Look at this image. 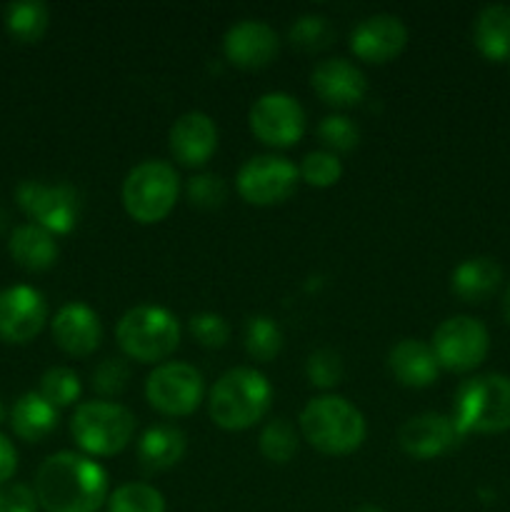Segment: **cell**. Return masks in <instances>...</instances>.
I'll return each instance as SVG.
<instances>
[{"instance_id":"1","label":"cell","mask_w":510,"mask_h":512,"mask_svg":"<svg viewBox=\"0 0 510 512\" xmlns=\"http://www.w3.org/2000/svg\"><path fill=\"white\" fill-rule=\"evenodd\" d=\"M33 493L45 512H98L108 503V473L88 455L60 450L35 470Z\"/></svg>"},{"instance_id":"2","label":"cell","mask_w":510,"mask_h":512,"mask_svg":"<svg viewBox=\"0 0 510 512\" xmlns=\"http://www.w3.org/2000/svg\"><path fill=\"white\" fill-rule=\"evenodd\" d=\"M273 388L255 368H233L220 375L208 393V415L218 428L240 433L268 415Z\"/></svg>"},{"instance_id":"3","label":"cell","mask_w":510,"mask_h":512,"mask_svg":"<svg viewBox=\"0 0 510 512\" xmlns=\"http://www.w3.org/2000/svg\"><path fill=\"white\" fill-rule=\"evenodd\" d=\"M298 423L300 435L308 440L310 448L333 458L355 453L368 435L363 413L340 395L313 398L303 408Z\"/></svg>"},{"instance_id":"4","label":"cell","mask_w":510,"mask_h":512,"mask_svg":"<svg viewBox=\"0 0 510 512\" xmlns=\"http://www.w3.org/2000/svg\"><path fill=\"white\" fill-rule=\"evenodd\" d=\"M453 423L460 435L510 430V378L488 373L465 380L455 393Z\"/></svg>"},{"instance_id":"5","label":"cell","mask_w":510,"mask_h":512,"mask_svg":"<svg viewBox=\"0 0 510 512\" xmlns=\"http://www.w3.org/2000/svg\"><path fill=\"white\" fill-rule=\"evenodd\" d=\"M115 340L125 358L160 365L178 350L180 323L160 305H135L115 325Z\"/></svg>"},{"instance_id":"6","label":"cell","mask_w":510,"mask_h":512,"mask_svg":"<svg viewBox=\"0 0 510 512\" xmlns=\"http://www.w3.org/2000/svg\"><path fill=\"white\" fill-rule=\"evenodd\" d=\"M70 435L88 458H113L133 440L135 415L120 403L88 400L75 405L70 415Z\"/></svg>"},{"instance_id":"7","label":"cell","mask_w":510,"mask_h":512,"mask_svg":"<svg viewBox=\"0 0 510 512\" xmlns=\"http://www.w3.org/2000/svg\"><path fill=\"white\" fill-rule=\"evenodd\" d=\"M180 195V175L165 160H143L125 175L123 208L135 223L155 225L173 213Z\"/></svg>"},{"instance_id":"8","label":"cell","mask_w":510,"mask_h":512,"mask_svg":"<svg viewBox=\"0 0 510 512\" xmlns=\"http://www.w3.org/2000/svg\"><path fill=\"white\" fill-rule=\"evenodd\" d=\"M205 395V380L195 365L170 363L155 365L145 378V400L165 418H185L200 408Z\"/></svg>"},{"instance_id":"9","label":"cell","mask_w":510,"mask_h":512,"mask_svg":"<svg viewBox=\"0 0 510 512\" xmlns=\"http://www.w3.org/2000/svg\"><path fill=\"white\" fill-rule=\"evenodd\" d=\"M20 210L53 235L73 233L80 220V193L68 183L45 185L38 180H25L15 190Z\"/></svg>"},{"instance_id":"10","label":"cell","mask_w":510,"mask_h":512,"mask_svg":"<svg viewBox=\"0 0 510 512\" xmlns=\"http://www.w3.org/2000/svg\"><path fill=\"white\" fill-rule=\"evenodd\" d=\"M430 348L443 370L470 373L488 358L490 335L480 320L470 315H453L435 328Z\"/></svg>"},{"instance_id":"11","label":"cell","mask_w":510,"mask_h":512,"mask_svg":"<svg viewBox=\"0 0 510 512\" xmlns=\"http://www.w3.org/2000/svg\"><path fill=\"white\" fill-rule=\"evenodd\" d=\"M298 183V165L290 163L283 155H255L248 163L240 165L238 178H235L240 198L258 208L285 203L295 193Z\"/></svg>"},{"instance_id":"12","label":"cell","mask_w":510,"mask_h":512,"mask_svg":"<svg viewBox=\"0 0 510 512\" xmlns=\"http://www.w3.org/2000/svg\"><path fill=\"white\" fill-rule=\"evenodd\" d=\"M250 133L270 148H293L305 135V110L293 95L265 93L248 113Z\"/></svg>"},{"instance_id":"13","label":"cell","mask_w":510,"mask_h":512,"mask_svg":"<svg viewBox=\"0 0 510 512\" xmlns=\"http://www.w3.org/2000/svg\"><path fill=\"white\" fill-rule=\"evenodd\" d=\"M48 320V303L43 293L30 285H13L0 290V340L25 345L40 335Z\"/></svg>"},{"instance_id":"14","label":"cell","mask_w":510,"mask_h":512,"mask_svg":"<svg viewBox=\"0 0 510 512\" xmlns=\"http://www.w3.org/2000/svg\"><path fill=\"white\" fill-rule=\"evenodd\" d=\"M405 45H408V28L398 15L390 13L368 15L350 33V50L363 63H390L403 53Z\"/></svg>"},{"instance_id":"15","label":"cell","mask_w":510,"mask_h":512,"mask_svg":"<svg viewBox=\"0 0 510 512\" xmlns=\"http://www.w3.org/2000/svg\"><path fill=\"white\" fill-rule=\"evenodd\" d=\"M463 435L455 428L453 418L440 413H420L405 420L398 430V445L408 458L435 460L458 448Z\"/></svg>"},{"instance_id":"16","label":"cell","mask_w":510,"mask_h":512,"mask_svg":"<svg viewBox=\"0 0 510 512\" xmlns=\"http://www.w3.org/2000/svg\"><path fill=\"white\" fill-rule=\"evenodd\" d=\"M170 155L185 168H203L218 150V125L208 113H183L168 133Z\"/></svg>"},{"instance_id":"17","label":"cell","mask_w":510,"mask_h":512,"mask_svg":"<svg viewBox=\"0 0 510 512\" xmlns=\"http://www.w3.org/2000/svg\"><path fill=\"white\" fill-rule=\"evenodd\" d=\"M280 50L278 33L263 20H240L223 38V53L235 68L260 70L275 60Z\"/></svg>"},{"instance_id":"18","label":"cell","mask_w":510,"mask_h":512,"mask_svg":"<svg viewBox=\"0 0 510 512\" xmlns=\"http://www.w3.org/2000/svg\"><path fill=\"white\" fill-rule=\"evenodd\" d=\"M55 345L73 358H88L103 343L100 315L85 303H68L50 320Z\"/></svg>"},{"instance_id":"19","label":"cell","mask_w":510,"mask_h":512,"mask_svg":"<svg viewBox=\"0 0 510 512\" xmlns=\"http://www.w3.org/2000/svg\"><path fill=\"white\" fill-rule=\"evenodd\" d=\"M310 85L323 103L333 108H355L368 93V78L345 58L320 60L310 73Z\"/></svg>"},{"instance_id":"20","label":"cell","mask_w":510,"mask_h":512,"mask_svg":"<svg viewBox=\"0 0 510 512\" xmlns=\"http://www.w3.org/2000/svg\"><path fill=\"white\" fill-rule=\"evenodd\" d=\"M388 368L400 385L415 390L430 388L440 375V365L433 348L415 338H403L390 348Z\"/></svg>"},{"instance_id":"21","label":"cell","mask_w":510,"mask_h":512,"mask_svg":"<svg viewBox=\"0 0 510 512\" xmlns=\"http://www.w3.org/2000/svg\"><path fill=\"white\" fill-rule=\"evenodd\" d=\"M8 253L20 268L30 270V273H43L58 263L60 248L53 233L35 223H25L10 233Z\"/></svg>"},{"instance_id":"22","label":"cell","mask_w":510,"mask_h":512,"mask_svg":"<svg viewBox=\"0 0 510 512\" xmlns=\"http://www.w3.org/2000/svg\"><path fill=\"white\" fill-rule=\"evenodd\" d=\"M500 280H503V268L493 258L478 255V258L463 260L453 270V275H450V290L463 303L475 305L485 303L500 288Z\"/></svg>"},{"instance_id":"23","label":"cell","mask_w":510,"mask_h":512,"mask_svg":"<svg viewBox=\"0 0 510 512\" xmlns=\"http://www.w3.org/2000/svg\"><path fill=\"white\" fill-rule=\"evenodd\" d=\"M188 440L185 433L175 425H153L138 440V463L148 473L170 470L183 460Z\"/></svg>"},{"instance_id":"24","label":"cell","mask_w":510,"mask_h":512,"mask_svg":"<svg viewBox=\"0 0 510 512\" xmlns=\"http://www.w3.org/2000/svg\"><path fill=\"white\" fill-rule=\"evenodd\" d=\"M10 428L25 443H40L58 428V408L40 393H25L10 410Z\"/></svg>"},{"instance_id":"25","label":"cell","mask_w":510,"mask_h":512,"mask_svg":"<svg viewBox=\"0 0 510 512\" xmlns=\"http://www.w3.org/2000/svg\"><path fill=\"white\" fill-rule=\"evenodd\" d=\"M473 43L483 58L493 63L510 60V8L488 5L478 13L473 25Z\"/></svg>"},{"instance_id":"26","label":"cell","mask_w":510,"mask_h":512,"mask_svg":"<svg viewBox=\"0 0 510 512\" xmlns=\"http://www.w3.org/2000/svg\"><path fill=\"white\" fill-rule=\"evenodd\" d=\"M50 25L48 5L40 0H20L5 8V28L20 43H38Z\"/></svg>"},{"instance_id":"27","label":"cell","mask_w":510,"mask_h":512,"mask_svg":"<svg viewBox=\"0 0 510 512\" xmlns=\"http://www.w3.org/2000/svg\"><path fill=\"white\" fill-rule=\"evenodd\" d=\"M245 350L255 363H270L283 350V330L270 315H253L245 323Z\"/></svg>"},{"instance_id":"28","label":"cell","mask_w":510,"mask_h":512,"mask_svg":"<svg viewBox=\"0 0 510 512\" xmlns=\"http://www.w3.org/2000/svg\"><path fill=\"white\" fill-rule=\"evenodd\" d=\"M258 448L265 460H270V463L275 465H285L295 458V453H298V433H295V428L290 425V420L275 418L260 430Z\"/></svg>"},{"instance_id":"29","label":"cell","mask_w":510,"mask_h":512,"mask_svg":"<svg viewBox=\"0 0 510 512\" xmlns=\"http://www.w3.org/2000/svg\"><path fill=\"white\" fill-rule=\"evenodd\" d=\"M108 512H165V498L148 483H125L108 495Z\"/></svg>"},{"instance_id":"30","label":"cell","mask_w":510,"mask_h":512,"mask_svg":"<svg viewBox=\"0 0 510 512\" xmlns=\"http://www.w3.org/2000/svg\"><path fill=\"white\" fill-rule=\"evenodd\" d=\"M288 38L293 48L305 50V53H318V50H325L333 43L335 28L325 15L305 13L295 18V23L290 25Z\"/></svg>"},{"instance_id":"31","label":"cell","mask_w":510,"mask_h":512,"mask_svg":"<svg viewBox=\"0 0 510 512\" xmlns=\"http://www.w3.org/2000/svg\"><path fill=\"white\" fill-rule=\"evenodd\" d=\"M80 393H83L80 375L70 368H50L40 378V395L58 410L78 403Z\"/></svg>"},{"instance_id":"32","label":"cell","mask_w":510,"mask_h":512,"mask_svg":"<svg viewBox=\"0 0 510 512\" xmlns=\"http://www.w3.org/2000/svg\"><path fill=\"white\" fill-rule=\"evenodd\" d=\"M298 173L300 180L310 188H333L343 178V163L330 150H313L298 165Z\"/></svg>"},{"instance_id":"33","label":"cell","mask_w":510,"mask_h":512,"mask_svg":"<svg viewBox=\"0 0 510 512\" xmlns=\"http://www.w3.org/2000/svg\"><path fill=\"white\" fill-rule=\"evenodd\" d=\"M318 135L330 153H350L360 143V128L348 115H325L318 125Z\"/></svg>"},{"instance_id":"34","label":"cell","mask_w":510,"mask_h":512,"mask_svg":"<svg viewBox=\"0 0 510 512\" xmlns=\"http://www.w3.org/2000/svg\"><path fill=\"white\" fill-rule=\"evenodd\" d=\"M190 205L200 210H215L228 200V185L218 173H198L185 185Z\"/></svg>"},{"instance_id":"35","label":"cell","mask_w":510,"mask_h":512,"mask_svg":"<svg viewBox=\"0 0 510 512\" xmlns=\"http://www.w3.org/2000/svg\"><path fill=\"white\" fill-rule=\"evenodd\" d=\"M305 375L318 390H330L343 380V358L330 348H318L308 355Z\"/></svg>"},{"instance_id":"36","label":"cell","mask_w":510,"mask_h":512,"mask_svg":"<svg viewBox=\"0 0 510 512\" xmlns=\"http://www.w3.org/2000/svg\"><path fill=\"white\" fill-rule=\"evenodd\" d=\"M130 380V365L123 358H105L103 363L95 365L90 373V388L100 395V398H115L128 388Z\"/></svg>"},{"instance_id":"37","label":"cell","mask_w":510,"mask_h":512,"mask_svg":"<svg viewBox=\"0 0 510 512\" xmlns=\"http://www.w3.org/2000/svg\"><path fill=\"white\" fill-rule=\"evenodd\" d=\"M188 333L193 335L195 343L203 345V348L220 350L230 340V325L223 315L203 310V313H195L193 318L188 320Z\"/></svg>"},{"instance_id":"38","label":"cell","mask_w":510,"mask_h":512,"mask_svg":"<svg viewBox=\"0 0 510 512\" xmlns=\"http://www.w3.org/2000/svg\"><path fill=\"white\" fill-rule=\"evenodd\" d=\"M0 512H38V500L28 485H3L0 488Z\"/></svg>"},{"instance_id":"39","label":"cell","mask_w":510,"mask_h":512,"mask_svg":"<svg viewBox=\"0 0 510 512\" xmlns=\"http://www.w3.org/2000/svg\"><path fill=\"white\" fill-rule=\"evenodd\" d=\"M15 470H18V450L0 433V485L8 483L15 475Z\"/></svg>"},{"instance_id":"40","label":"cell","mask_w":510,"mask_h":512,"mask_svg":"<svg viewBox=\"0 0 510 512\" xmlns=\"http://www.w3.org/2000/svg\"><path fill=\"white\" fill-rule=\"evenodd\" d=\"M503 310H505V318L510 320V285H508V290H505V298H503Z\"/></svg>"},{"instance_id":"41","label":"cell","mask_w":510,"mask_h":512,"mask_svg":"<svg viewBox=\"0 0 510 512\" xmlns=\"http://www.w3.org/2000/svg\"><path fill=\"white\" fill-rule=\"evenodd\" d=\"M355 512H385V510L375 508V505H363V508H358Z\"/></svg>"},{"instance_id":"42","label":"cell","mask_w":510,"mask_h":512,"mask_svg":"<svg viewBox=\"0 0 510 512\" xmlns=\"http://www.w3.org/2000/svg\"><path fill=\"white\" fill-rule=\"evenodd\" d=\"M3 418H5V410H3V405H0V423H3Z\"/></svg>"},{"instance_id":"43","label":"cell","mask_w":510,"mask_h":512,"mask_svg":"<svg viewBox=\"0 0 510 512\" xmlns=\"http://www.w3.org/2000/svg\"><path fill=\"white\" fill-rule=\"evenodd\" d=\"M0 228H3V213H0Z\"/></svg>"}]
</instances>
